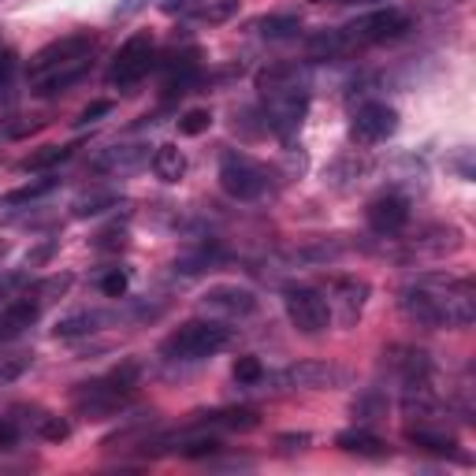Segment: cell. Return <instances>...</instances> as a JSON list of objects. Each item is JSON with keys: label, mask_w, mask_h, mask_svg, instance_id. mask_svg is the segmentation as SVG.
Segmentation results:
<instances>
[{"label": "cell", "mask_w": 476, "mask_h": 476, "mask_svg": "<svg viewBox=\"0 0 476 476\" xmlns=\"http://www.w3.org/2000/svg\"><path fill=\"white\" fill-rule=\"evenodd\" d=\"M57 186H60V179H57V175H41V179H30L26 186H19V190H8V194H0V209L30 205V202H37V198H45V194H53Z\"/></svg>", "instance_id": "cell-21"}, {"label": "cell", "mask_w": 476, "mask_h": 476, "mask_svg": "<svg viewBox=\"0 0 476 476\" xmlns=\"http://www.w3.org/2000/svg\"><path fill=\"white\" fill-rule=\"evenodd\" d=\"M98 287H101V295H105V298H123V295H127V287H130V279H127V272L112 268V272H105V275H101Z\"/></svg>", "instance_id": "cell-36"}, {"label": "cell", "mask_w": 476, "mask_h": 476, "mask_svg": "<svg viewBox=\"0 0 476 476\" xmlns=\"http://www.w3.org/2000/svg\"><path fill=\"white\" fill-rule=\"evenodd\" d=\"M406 223H409V202H406L402 194H379V198L368 205V227H372L376 234L391 238V234H398Z\"/></svg>", "instance_id": "cell-14"}, {"label": "cell", "mask_w": 476, "mask_h": 476, "mask_svg": "<svg viewBox=\"0 0 476 476\" xmlns=\"http://www.w3.org/2000/svg\"><path fill=\"white\" fill-rule=\"evenodd\" d=\"M109 112H112V101H89V105L78 112L75 127H89V123H98L101 116H109Z\"/></svg>", "instance_id": "cell-37"}, {"label": "cell", "mask_w": 476, "mask_h": 476, "mask_svg": "<svg viewBox=\"0 0 476 476\" xmlns=\"http://www.w3.org/2000/svg\"><path fill=\"white\" fill-rule=\"evenodd\" d=\"M406 440L417 447V450H428V454H443V458H454L458 454V440L443 428H436L432 420H417L406 428Z\"/></svg>", "instance_id": "cell-15"}, {"label": "cell", "mask_w": 476, "mask_h": 476, "mask_svg": "<svg viewBox=\"0 0 476 476\" xmlns=\"http://www.w3.org/2000/svg\"><path fill=\"white\" fill-rule=\"evenodd\" d=\"M257 89H261V98H275V93L305 89V82H302V71L295 64H275V67L257 75Z\"/></svg>", "instance_id": "cell-18"}, {"label": "cell", "mask_w": 476, "mask_h": 476, "mask_svg": "<svg viewBox=\"0 0 476 476\" xmlns=\"http://www.w3.org/2000/svg\"><path fill=\"white\" fill-rule=\"evenodd\" d=\"M202 5H205V0H164L160 8H164L168 16H198Z\"/></svg>", "instance_id": "cell-38"}, {"label": "cell", "mask_w": 476, "mask_h": 476, "mask_svg": "<svg viewBox=\"0 0 476 476\" xmlns=\"http://www.w3.org/2000/svg\"><path fill=\"white\" fill-rule=\"evenodd\" d=\"M138 376H141V361H134V357L119 361V365L109 372L112 384H116V388H127V391H134V388H138Z\"/></svg>", "instance_id": "cell-34"}, {"label": "cell", "mask_w": 476, "mask_h": 476, "mask_svg": "<svg viewBox=\"0 0 476 476\" xmlns=\"http://www.w3.org/2000/svg\"><path fill=\"white\" fill-rule=\"evenodd\" d=\"M153 171L160 182H179L186 175V157L179 146H157L153 153Z\"/></svg>", "instance_id": "cell-23"}, {"label": "cell", "mask_w": 476, "mask_h": 476, "mask_svg": "<svg viewBox=\"0 0 476 476\" xmlns=\"http://www.w3.org/2000/svg\"><path fill=\"white\" fill-rule=\"evenodd\" d=\"M37 313H41V305H37L30 295L8 302L5 309H0V339H16V336H23V331L37 320Z\"/></svg>", "instance_id": "cell-16"}, {"label": "cell", "mask_w": 476, "mask_h": 476, "mask_svg": "<svg viewBox=\"0 0 476 476\" xmlns=\"http://www.w3.org/2000/svg\"><path fill=\"white\" fill-rule=\"evenodd\" d=\"M336 447L343 454H357V458H388V443L379 436H372L368 428H350V432H339Z\"/></svg>", "instance_id": "cell-19"}, {"label": "cell", "mask_w": 476, "mask_h": 476, "mask_svg": "<svg viewBox=\"0 0 476 476\" xmlns=\"http://www.w3.org/2000/svg\"><path fill=\"white\" fill-rule=\"evenodd\" d=\"M316 5H327V0H316ZM331 5H347V0H331Z\"/></svg>", "instance_id": "cell-44"}, {"label": "cell", "mask_w": 476, "mask_h": 476, "mask_svg": "<svg viewBox=\"0 0 476 476\" xmlns=\"http://www.w3.org/2000/svg\"><path fill=\"white\" fill-rule=\"evenodd\" d=\"M127 402H130V391H127V388H116L109 376H105V379H93V384H82V388L75 391V409H78L82 417H89V420L112 417V413H119Z\"/></svg>", "instance_id": "cell-10"}, {"label": "cell", "mask_w": 476, "mask_h": 476, "mask_svg": "<svg viewBox=\"0 0 476 476\" xmlns=\"http://www.w3.org/2000/svg\"><path fill=\"white\" fill-rule=\"evenodd\" d=\"M406 30H409V19H406L398 8H379V12L361 16V19H354L350 26H343L339 37H343L347 53H350V49H361V45L391 41V37H398V34H406Z\"/></svg>", "instance_id": "cell-3"}, {"label": "cell", "mask_w": 476, "mask_h": 476, "mask_svg": "<svg viewBox=\"0 0 476 476\" xmlns=\"http://www.w3.org/2000/svg\"><path fill=\"white\" fill-rule=\"evenodd\" d=\"M105 209H119V198L112 194V190H89V194L75 198V205H71V216L86 220V216H101Z\"/></svg>", "instance_id": "cell-25"}, {"label": "cell", "mask_w": 476, "mask_h": 476, "mask_svg": "<svg viewBox=\"0 0 476 476\" xmlns=\"http://www.w3.org/2000/svg\"><path fill=\"white\" fill-rule=\"evenodd\" d=\"M71 275L67 272H60V275H49V279H41V283H34V302L37 305H49V302H57V298H64L67 291H71Z\"/></svg>", "instance_id": "cell-30"}, {"label": "cell", "mask_w": 476, "mask_h": 476, "mask_svg": "<svg viewBox=\"0 0 476 476\" xmlns=\"http://www.w3.org/2000/svg\"><path fill=\"white\" fill-rule=\"evenodd\" d=\"M98 49V37L93 34H67V37H57L49 41L45 49H37L30 57V78H41V75H49L64 64H75V60H89V53Z\"/></svg>", "instance_id": "cell-7"}, {"label": "cell", "mask_w": 476, "mask_h": 476, "mask_svg": "<svg viewBox=\"0 0 476 476\" xmlns=\"http://www.w3.org/2000/svg\"><path fill=\"white\" fill-rule=\"evenodd\" d=\"M16 440H19V428H16V420H12V417H0V450L16 447Z\"/></svg>", "instance_id": "cell-40"}, {"label": "cell", "mask_w": 476, "mask_h": 476, "mask_svg": "<svg viewBox=\"0 0 476 476\" xmlns=\"http://www.w3.org/2000/svg\"><path fill=\"white\" fill-rule=\"evenodd\" d=\"M150 67H153V37H150V30H138V34H130L123 41V49L116 53V60L109 67V82L127 89V86L146 78Z\"/></svg>", "instance_id": "cell-5"}, {"label": "cell", "mask_w": 476, "mask_h": 476, "mask_svg": "<svg viewBox=\"0 0 476 476\" xmlns=\"http://www.w3.org/2000/svg\"><path fill=\"white\" fill-rule=\"evenodd\" d=\"M476 291L461 275H420L402 287L398 305L420 327H469L476 316Z\"/></svg>", "instance_id": "cell-1"}, {"label": "cell", "mask_w": 476, "mask_h": 476, "mask_svg": "<svg viewBox=\"0 0 476 476\" xmlns=\"http://www.w3.org/2000/svg\"><path fill=\"white\" fill-rule=\"evenodd\" d=\"M220 450H223L220 436H209V432H202V436H186V440H175V454H179V458H190V461L216 458Z\"/></svg>", "instance_id": "cell-24"}, {"label": "cell", "mask_w": 476, "mask_h": 476, "mask_svg": "<svg viewBox=\"0 0 476 476\" xmlns=\"http://www.w3.org/2000/svg\"><path fill=\"white\" fill-rule=\"evenodd\" d=\"M141 160H146V150H141V146H112V150H105L101 157H98V164H93V168H98V171H134Z\"/></svg>", "instance_id": "cell-22"}, {"label": "cell", "mask_w": 476, "mask_h": 476, "mask_svg": "<svg viewBox=\"0 0 476 476\" xmlns=\"http://www.w3.org/2000/svg\"><path fill=\"white\" fill-rule=\"evenodd\" d=\"M231 376H234V384H238V388H254V384H261V379H264V365H261V357H254V354L234 357Z\"/></svg>", "instance_id": "cell-32"}, {"label": "cell", "mask_w": 476, "mask_h": 476, "mask_svg": "<svg viewBox=\"0 0 476 476\" xmlns=\"http://www.w3.org/2000/svg\"><path fill=\"white\" fill-rule=\"evenodd\" d=\"M12 75H16V53H0V98L8 93V86H12Z\"/></svg>", "instance_id": "cell-39"}, {"label": "cell", "mask_w": 476, "mask_h": 476, "mask_svg": "<svg viewBox=\"0 0 476 476\" xmlns=\"http://www.w3.org/2000/svg\"><path fill=\"white\" fill-rule=\"evenodd\" d=\"M37 432H41V440H45V443H64V440L71 436V424H67V420H60V417H41Z\"/></svg>", "instance_id": "cell-35"}, {"label": "cell", "mask_w": 476, "mask_h": 476, "mask_svg": "<svg viewBox=\"0 0 476 476\" xmlns=\"http://www.w3.org/2000/svg\"><path fill=\"white\" fill-rule=\"evenodd\" d=\"M275 443H279V447H283V450H305V447H309V443H313V436H309V432H298V436H295V432H291V436H279V440H275Z\"/></svg>", "instance_id": "cell-41"}, {"label": "cell", "mask_w": 476, "mask_h": 476, "mask_svg": "<svg viewBox=\"0 0 476 476\" xmlns=\"http://www.w3.org/2000/svg\"><path fill=\"white\" fill-rule=\"evenodd\" d=\"M86 71H89V60L64 64V67H57V71H49V75L34 78V93H37V98H57V93H67L75 82L86 78Z\"/></svg>", "instance_id": "cell-17"}, {"label": "cell", "mask_w": 476, "mask_h": 476, "mask_svg": "<svg viewBox=\"0 0 476 476\" xmlns=\"http://www.w3.org/2000/svg\"><path fill=\"white\" fill-rule=\"evenodd\" d=\"M257 30H261L268 41H283V37H295V34L302 30V23H298V16H264V19L257 23Z\"/></svg>", "instance_id": "cell-31"}, {"label": "cell", "mask_w": 476, "mask_h": 476, "mask_svg": "<svg viewBox=\"0 0 476 476\" xmlns=\"http://www.w3.org/2000/svg\"><path fill=\"white\" fill-rule=\"evenodd\" d=\"M202 417H205V424L231 428V432H250V428H257L254 409H220V413H202Z\"/></svg>", "instance_id": "cell-28"}, {"label": "cell", "mask_w": 476, "mask_h": 476, "mask_svg": "<svg viewBox=\"0 0 476 476\" xmlns=\"http://www.w3.org/2000/svg\"><path fill=\"white\" fill-rule=\"evenodd\" d=\"M212 127V112L209 109H190L182 119H179V134H186V138H198V134H205Z\"/></svg>", "instance_id": "cell-33"}, {"label": "cell", "mask_w": 476, "mask_h": 476, "mask_svg": "<svg viewBox=\"0 0 476 476\" xmlns=\"http://www.w3.org/2000/svg\"><path fill=\"white\" fill-rule=\"evenodd\" d=\"M34 365V354L30 350H12V354H0V388L16 384V379H23Z\"/></svg>", "instance_id": "cell-29"}, {"label": "cell", "mask_w": 476, "mask_h": 476, "mask_svg": "<svg viewBox=\"0 0 476 476\" xmlns=\"http://www.w3.org/2000/svg\"><path fill=\"white\" fill-rule=\"evenodd\" d=\"M23 283H26V275H23V272H12V275H5V279H0V298H8L12 291H19Z\"/></svg>", "instance_id": "cell-42"}, {"label": "cell", "mask_w": 476, "mask_h": 476, "mask_svg": "<svg viewBox=\"0 0 476 476\" xmlns=\"http://www.w3.org/2000/svg\"><path fill=\"white\" fill-rule=\"evenodd\" d=\"M146 5H150V0H119V5H116V19H130L134 12H141Z\"/></svg>", "instance_id": "cell-43"}, {"label": "cell", "mask_w": 476, "mask_h": 476, "mask_svg": "<svg viewBox=\"0 0 476 476\" xmlns=\"http://www.w3.org/2000/svg\"><path fill=\"white\" fill-rule=\"evenodd\" d=\"M75 150H78L75 141H71V146H41V150H37V153H30L19 168H23V171H45V168H57V164H64Z\"/></svg>", "instance_id": "cell-26"}, {"label": "cell", "mask_w": 476, "mask_h": 476, "mask_svg": "<svg viewBox=\"0 0 476 476\" xmlns=\"http://www.w3.org/2000/svg\"><path fill=\"white\" fill-rule=\"evenodd\" d=\"M202 305L209 313H220V316H231V320H243L250 313H257V295L250 287H238V283H216L202 295Z\"/></svg>", "instance_id": "cell-13"}, {"label": "cell", "mask_w": 476, "mask_h": 476, "mask_svg": "<svg viewBox=\"0 0 476 476\" xmlns=\"http://www.w3.org/2000/svg\"><path fill=\"white\" fill-rule=\"evenodd\" d=\"M227 343H231V331H227L223 324L190 320V324H182V327L171 331L160 350H164V357H171V361H205V357L220 354Z\"/></svg>", "instance_id": "cell-2"}, {"label": "cell", "mask_w": 476, "mask_h": 476, "mask_svg": "<svg viewBox=\"0 0 476 476\" xmlns=\"http://www.w3.org/2000/svg\"><path fill=\"white\" fill-rule=\"evenodd\" d=\"M283 388H305V391H331L347 384V372L331 361H298L279 376Z\"/></svg>", "instance_id": "cell-12"}, {"label": "cell", "mask_w": 476, "mask_h": 476, "mask_svg": "<svg viewBox=\"0 0 476 476\" xmlns=\"http://www.w3.org/2000/svg\"><path fill=\"white\" fill-rule=\"evenodd\" d=\"M354 417H357L361 424L384 420V417H388V398H384V391H376V388L361 391V395H357V402H354Z\"/></svg>", "instance_id": "cell-27"}, {"label": "cell", "mask_w": 476, "mask_h": 476, "mask_svg": "<svg viewBox=\"0 0 476 476\" xmlns=\"http://www.w3.org/2000/svg\"><path fill=\"white\" fill-rule=\"evenodd\" d=\"M327 305H331V316H339L347 327L357 324L361 309H365V298H368V283L357 279V275H336L327 283Z\"/></svg>", "instance_id": "cell-11"}, {"label": "cell", "mask_w": 476, "mask_h": 476, "mask_svg": "<svg viewBox=\"0 0 476 476\" xmlns=\"http://www.w3.org/2000/svg\"><path fill=\"white\" fill-rule=\"evenodd\" d=\"M283 309H287L291 324L302 331V336H320V331H327V324H331V305L313 287H287L283 291Z\"/></svg>", "instance_id": "cell-6"}, {"label": "cell", "mask_w": 476, "mask_h": 476, "mask_svg": "<svg viewBox=\"0 0 476 476\" xmlns=\"http://www.w3.org/2000/svg\"><path fill=\"white\" fill-rule=\"evenodd\" d=\"M395 130H398V112L391 105H379V101L361 105L354 112V119H350V141H354V146H361V150L388 141Z\"/></svg>", "instance_id": "cell-8"}, {"label": "cell", "mask_w": 476, "mask_h": 476, "mask_svg": "<svg viewBox=\"0 0 476 476\" xmlns=\"http://www.w3.org/2000/svg\"><path fill=\"white\" fill-rule=\"evenodd\" d=\"M109 316L105 313H93V309H82V313H71V316H60L53 336L57 339H82V336H93Z\"/></svg>", "instance_id": "cell-20"}, {"label": "cell", "mask_w": 476, "mask_h": 476, "mask_svg": "<svg viewBox=\"0 0 476 476\" xmlns=\"http://www.w3.org/2000/svg\"><path fill=\"white\" fill-rule=\"evenodd\" d=\"M309 112V89H291V93H275V98H264V123L279 134V138H295L302 119Z\"/></svg>", "instance_id": "cell-9"}, {"label": "cell", "mask_w": 476, "mask_h": 476, "mask_svg": "<svg viewBox=\"0 0 476 476\" xmlns=\"http://www.w3.org/2000/svg\"><path fill=\"white\" fill-rule=\"evenodd\" d=\"M220 186H223V194L234 198V202H257L264 194V186H268V171L243 157V153H227L220 160Z\"/></svg>", "instance_id": "cell-4"}]
</instances>
